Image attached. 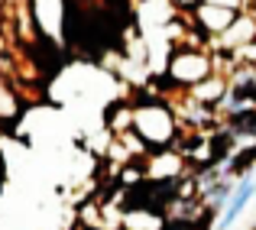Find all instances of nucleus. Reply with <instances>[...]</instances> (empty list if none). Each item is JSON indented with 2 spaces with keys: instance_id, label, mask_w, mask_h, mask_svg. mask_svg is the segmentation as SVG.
Masks as SVG:
<instances>
[{
  "instance_id": "f257e3e1",
  "label": "nucleus",
  "mask_w": 256,
  "mask_h": 230,
  "mask_svg": "<svg viewBox=\"0 0 256 230\" xmlns=\"http://www.w3.org/2000/svg\"><path fill=\"white\" fill-rule=\"evenodd\" d=\"M208 72H211V62H208L204 56H178L172 62L169 75L178 81V84H185V88H198L201 81L208 78Z\"/></svg>"
},
{
  "instance_id": "f03ea898",
  "label": "nucleus",
  "mask_w": 256,
  "mask_h": 230,
  "mask_svg": "<svg viewBox=\"0 0 256 230\" xmlns=\"http://www.w3.org/2000/svg\"><path fill=\"white\" fill-rule=\"evenodd\" d=\"M256 194V185H253V175H244V178L234 185V194H230V201L224 204V218L218 220V230H230V224L244 214V208L250 204V198Z\"/></svg>"
}]
</instances>
